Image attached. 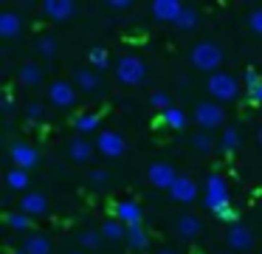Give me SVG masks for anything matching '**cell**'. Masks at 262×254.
<instances>
[{
	"instance_id": "obj_1",
	"label": "cell",
	"mask_w": 262,
	"mask_h": 254,
	"mask_svg": "<svg viewBox=\"0 0 262 254\" xmlns=\"http://www.w3.org/2000/svg\"><path fill=\"white\" fill-rule=\"evenodd\" d=\"M203 203L211 209L214 214H223L228 209V203H231V195H228V184L223 175L211 172L209 178H206V189H203Z\"/></svg>"
},
{
	"instance_id": "obj_2",
	"label": "cell",
	"mask_w": 262,
	"mask_h": 254,
	"mask_svg": "<svg viewBox=\"0 0 262 254\" xmlns=\"http://www.w3.org/2000/svg\"><path fill=\"white\" fill-rule=\"evenodd\" d=\"M206 90L211 93V99L217 102V105H226V102H234L239 96V82L231 76V73H211L209 82H206Z\"/></svg>"
},
{
	"instance_id": "obj_3",
	"label": "cell",
	"mask_w": 262,
	"mask_h": 254,
	"mask_svg": "<svg viewBox=\"0 0 262 254\" xmlns=\"http://www.w3.org/2000/svg\"><path fill=\"white\" fill-rule=\"evenodd\" d=\"M223 62V51L220 45L214 43H198L192 48V65L198 71H209V73H217V65Z\"/></svg>"
},
{
	"instance_id": "obj_4",
	"label": "cell",
	"mask_w": 262,
	"mask_h": 254,
	"mask_svg": "<svg viewBox=\"0 0 262 254\" xmlns=\"http://www.w3.org/2000/svg\"><path fill=\"white\" fill-rule=\"evenodd\" d=\"M116 76L124 85H141L147 76V65H144L141 56H121L119 65H116Z\"/></svg>"
},
{
	"instance_id": "obj_5",
	"label": "cell",
	"mask_w": 262,
	"mask_h": 254,
	"mask_svg": "<svg viewBox=\"0 0 262 254\" xmlns=\"http://www.w3.org/2000/svg\"><path fill=\"white\" fill-rule=\"evenodd\" d=\"M194 122H198L203 130L223 127V122H226V110H223V105H217V102H200V105L194 107Z\"/></svg>"
},
{
	"instance_id": "obj_6",
	"label": "cell",
	"mask_w": 262,
	"mask_h": 254,
	"mask_svg": "<svg viewBox=\"0 0 262 254\" xmlns=\"http://www.w3.org/2000/svg\"><path fill=\"white\" fill-rule=\"evenodd\" d=\"M96 150L107 158H121L127 150V141L121 139V133H113V130H102L96 135Z\"/></svg>"
},
{
	"instance_id": "obj_7",
	"label": "cell",
	"mask_w": 262,
	"mask_h": 254,
	"mask_svg": "<svg viewBox=\"0 0 262 254\" xmlns=\"http://www.w3.org/2000/svg\"><path fill=\"white\" fill-rule=\"evenodd\" d=\"M147 178H149V184L158 186V189H172V184H175V181L181 178V175L175 172V167H172V164H166V161H155V164H149Z\"/></svg>"
},
{
	"instance_id": "obj_8",
	"label": "cell",
	"mask_w": 262,
	"mask_h": 254,
	"mask_svg": "<svg viewBox=\"0 0 262 254\" xmlns=\"http://www.w3.org/2000/svg\"><path fill=\"white\" fill-rule=\"evenodd\" d=\"M226 243L234 248V251H248L251 246H254V235H251L248 226L243 223H231L226 231Z\"/></svg>"
},
{
	"instance_id": "obj_9",
	"label": "cell",
	"mask_w": 262,
	"mask_h": 254,
	"mask_svg": "<svg viewBox=\"0 0 262 254\" xmlns=\"http://www.w3.org/2000/svg\"><path fill=\"white\" fill-rule=\"evenodd\" d=\"M9 155H12L14 167H17V169H26V172H29L31 167H37V161H40V155H37V150H34V147H31V144H23V141L12 144Z\"/></svg>"
},
{
	"instance_id": "obj_10",
	"label": "cell",
	"mask_w": 262,
	"mask_h": 254,
	"mask_svg": "<svg viewBox=\"0 0 262 254\" xmlns=\"http://www.w3.org/2000/svg\"><path fill=\"white\" fill-rule=\"evenodd\" d=\"M48 99H51L57 107H71L76 102V88L71 82L57 79V82H51V88H48Z\"/></svg>"
},
{
	"instance_id": "obj_11",
	"label": "cell",
	"mask_w": 262,
	"mask_h": 254,
	"mask_svg": "<svg viewBox=\"0 0 262 254\" xmlns=\"http://www.w3.org/2000/svg\"><path fill=\"white\" fill-rule=\"evenodd\" d=\"M169 195H172V201H178V203H194V198H198V184H194L189 175H181V178L172 184Z\"/></svg>"
},
{
	"instance_id": "obj_12",
	"label": "cell",
	"mask_w": 262,
	"mask_h": 254,
	"mask_svg": "<svg viewBox=\"0 0 262 254\" xmlns=\"http://www.w3.org/2000/svg\"><path fill=\"white\" fill-rule=\"evenodd\" d=\"M74 9L76 6L71 3V0H46L42 3V14H48L54 23H65L74 17Z\"/></svg>"
},
{
	"instance_id": "obj_13",
	"label": "cell",
	"mask_w": 262,
	"mask_h": 254,
	"mask_svg": "<svg viewBox=\"0 0 262 254\" xmlns=\"http://www.w3.org/2000/svg\"><path fill=\"white\" fill-rule=\"evenodd\" d=\"M186 6H181L178 0H155L152 3V14L164 23H178V17L183 14Z\"/></svg>"
},
{
	"instance_id": "obj_14",
	"label": "cell",
	"mask_w": 262,
	"mask_h": 254,
	"mask_svg": "<svg viewBox=\"0 0 262 254\" xmlns=\"http://www.w3.org/2000/svg\"><path fill=\"white\" fill-rule=\"evenodd\" d=\"M20 212L34 218V214H46L48 212V198L42 192H26L23 201H20Z\"/></svg>"
},
{
	"instance_id": "obj_15",
	"label": "cell",
	"mask_w": 262,
	"mask_h": 254,
	"mask_svg": "<svg viewBox=\"0 0 262 254\" xmlns=\"http://www.w3.org/2000/svg\"><path fill=\"white\" fill-rule=\"evenodd\" d=\"M141 206H138L136 201H119L116 203V220L124 226H138L141 223Z\"/></svg>"
},
{
	"instance_id": "obj_16",
	"label": "cell",
	"mask_w": 262,
	"mask_h": 254,
	"mask_svg": "<svg viewBox=\"0 0 262 254\" xmlns=\"http://www.w3.org/2000/svg\"><path fill=\"white\" fill-rule=\"evenodd\" d=\"M20 31H23V17L17 11H0V37L12 40Z\"/></svg>"
},
{
	"instance_id": "obj_17",
	"label": "cell",
	"mask_w": 262,
	"mask_h": 254,
	"mask_svg": "<svg viewBox=\"0 0 262 254\" xmlns=\"http://www.w3.org/2000/svg\"><path fill=\"white\" fill-rule=\"evenodd\" d=\"M200 229H203V223H200L194 214H181V218L175 220V231L183 240H194V237L200 235Z\"/></svg>"
},
{
	"instance_id": "obj_18",
	"label": "cell",
	"mask_w": 262,
	"mask_h": 254,
	"mask_svg": "<svg viewBox=\"0 0 262 254\" xmlns=\"http://www.w3.org/2000/svg\"><path fill=\"white\" fill-rule=\"evenodd\" d=\"M68 155H71V161L85 164V161H91V158H93V144L88 139H74L68 144Z\"/></svg>"
},
{
	"instance_id": "obj_19",
	"label": "cell",
	"mask_w": 262,
	"mask_h": 254,
	"mask_svg": "<svg viewBox=\"0 0 262 254\" xmlns=\"http://www.w3.org/2000/svg\"><path fill=\"white\" fill-rule=\"evenodd\" d=\"M23 248L29 254H51V240L46 235H29L23 243Z\"/></svg>"
},
{
	"instance_id": "obj_20",
	"label": "cell",
	"mask_w": 262,
	"mask_h": 254,
	"mask_svg": "<svg viewBox=\"0 0 262 254\" xmlns=\"http://www.w3.org/2000/svg\"><path fill=\"white\" fill-rule=\"evenodd\" d=\"M40 79H42L40 65H34V62H26V65L20 68V82H23V88H34V85H40Z\"/></svg>"
},
{
	"instance_id": "obj_21",
	"label": "cell",
	"mask_w": 262,
	"mask_h": 254,
	"mask_svg": "<svg viewBox=\"0 0 262 254\" xmlns=\"http://www.w3.org/2000/svg\"><path fill=\"white\" fill-rule=\"evenodd\" d=\"M29 172L26 169H17V167H12L9 169V175H6V184H9V189H17V192H26L29 189Z\"/></svg>"
},
{
	"instance_id": "obj_22",
	"label": "cell",
	"mask_w": 262,
	"mask_h": 254,
	"mask_svg": "<svg viewBox=\"0 0 262 254\" xmlns=\"http://www.w3.org/2000/svg\"><path fill=\"white\" fill-rule=\"evenodd\" d=\"M74 127H76V133H96L99 130V116L96 113H79V116L74 119Z\"/></svg>"
},
{
	"instance_id": "obj_23",
	"label": "cell",
	"mask_w": 262,
	"mask_h": 254,
	"mask_svg": "<svg viewBox=\"0 0 262 254\" xmlns=\"http://www.w3.org/2000/svg\"><path fill=\"white\" fill-rule=\"evenodd\" d=\"M102 237L104 240H127V226L119 220H107V223H102Z\"/></svg>"
},
{
	"instance_id": "obj_24",
	"label": "cell",
	"mask_w": 262,
	"mask_h": 254,
	"mask_svg": "<svg viewBox=\"0 0 262 254\" xmlns=\"http://www.w3.org/2000/svg\"><path fill=\"white\" fill-rule=\"evenodd\" d=\"M127 243H130V248H147V231H144V226H127Z\"/></svg>"
},
{
	"instance_id": "obj_25",
	"label": "cell",
	"mask_w": 262,
	"mask_h": 254,
	"mask_svg": "<svg viewBox=\"0 0 262 254\" xmlns=\"http://www.w3.org/2000/svg\"><path fill=\"white\" fill-rule=\"evenodd\" d=\"M74 79H76V85H79L82 90H96L99 88V76L93 71H88V68H79Z\"/></svg>"
},
{
	"instance_id": "obj_26",
	"label": "cell",
	"mask_w": 262,
	"mask_h": 254,
	"mask_svg": "<svg viewBox=\"0 0 262 254\" xmlns=\"http://www.w3.org/2000/svg\"><path fill=\"white\" fill-rule=\"evenodd\" d=\"M220 147H223V152H234L239 147V133L234 127H226L223 130V135H220Z\"/></svg>"
},
{
	"instance_id": "obj_27",
	"label": "cell",
	"mask_w": 262,
	"mask_h": 254,
	"mask_svg": "<svg viewBox=\"0 0 262 254\" xmlns=\"http://www.w3.org/2000/svg\"><path fill=\"white\" fill-rule=\"evenodd\" d=\"M198 20H200V14H198L194 9H189V6H186V9H183V14L178 17V23H175V26L181 28V31H192V28L198 26Z\"/></svg>"
},
{
	"instance_id": "obj_28",
	"label": "cell",
	"mask_w": 262,
	"mask_h": 254,
	"mask_svg": "<svg viewBox=\"0 0 262 254\" xmlns=\"http://www.w3.org/2000/svg\"><path fill=\"white\" fill-rule=\"evenodd\" d=\"M164 116V122L169 124L172 130H183L186 127V116H183V110H178V107H169L166 113H161Z\"/></svg>"
},
{
	"instance_id": "obj_29",
	"label": "cell",
	"mask_w": 262,
	"mask_h": 254,
	"mask_svg": "<svg viewBox=\"0 0 262 254\" xmlns=\"http://www.w3.org/2000/svg\"><path fill=\"white\" fill-rule=\"evenodd\" d=\"M6 223L12 226L14 231H26L31 226V218H29V214H23V212H12V214H6Z\"/></svg>"
},
{
	"instance_id": "obj_30",
	"label": "cell",
	"mask_w": 262,
	"mask_h": 254,
	"mask_svg": "<svg viewBox=\"0 0 262 254\" xmlns=\"http://www.w3.org/2000/svg\"><path fill=\"white\" fill-rule=\"evenodd\" d=\"M88 60H91V65H93V68H107L110 56H107V51H104V48H91Z\"/></svg>"
},
{
	"instance_id": "obj_31",
	"label": "cell",
	"mask_w": 262,
	"mask_h": 254,
	"mask_svg": "<svg viewBox=\"0 0 262 254\" xmlns=\"http://www.w3.org/2000/svg\"><path fill=\"white\" fill-rule=\"evenodd\" d=\"M192 144H194V150H203V152H211L214 150V139H211L209 133H198L192 139Z\"/></svg>"
},
{
	"instance_id": "obj_32",
	"label": "cell",
	"mask_w": 262,
	"mask_h": 254,
	"mask_svg": "<svg viewBox=\"0 0 262 254\" xmlns=\"http://www.w3.org/2000/svg\"><path fill=\"white\" fill-rule=\"evenodd\" d=\"M149 102H152V107H155V110H161V113H166L172 107L169 105V96H166L164 90H155V93L149 96Z\"/></svg>"
},
{
	"instance_id": "obj_33",
	"label": "cell",
	"mask_w": 262,
	"mask_h": 254,
	"mask_svg": "<svg viewBox=\"0 0 262 254\" xmlns=\"http://www.w3.org/2000/svg\"><path fill=\"white\" fill-rule=\"evenodd\" d=\"M37 51H40L42 56H54V54H57V40H54V37H40Z\"/></svg>"
},
{
	"instance_id": "obj_34",
	"label": "cell",
	"mask_w": 262,
	"mask_h": 254,
	"mask_svg": "<svg viewBox=\"0 0 262 254\" xmlns=\"http://www.w3.org/2000/svg\"><path fill=\"white\" fill-rule=\"evenodd\" d=\"M82 246H91V248H99L102 246V231H85V235L79 237Z\"/></svg>"
},
{
	"instance_id": "obj_35",
	"label": "cell",
	"mask_w": 262,
	"mask_h": 254,
	"mask_svg": "<svg viewBox=\"0 0 262 254\" xmlns=\"http://www.w3.org/2000/svg\"><path fill=\"white\" fill-rule=\"evenodd\" d=\"M248 26H251V31L262 34V9H254L248 14Z\"/></svg>"
},
{
	"instance_id": "obj_36",
	"label": "cell",
	"mask_w": 262,
	"mask_h": 254,
	"mask_svg": "<svg viewBox=\"0 0 262 254\" xmlns=\"http://www.w3.org/2000/svg\"><path fill=\"white\" fill-rule=\"evenodd\" d=\"M259 82H262V76L254 71V68H248V71H245V88H248V90H254Z\"/></svg>"
},
{
	"instance_id": "obj_37",
	"label": "cell",
	"mask_w": 262,
	"mask_h": 254,
	"mask_svg": "<svg viewBox=\"0 0 262 254\" xmlns=\"http://www.w3.org/2000/svg\"><path fill=\"white\" fill-rule=\"evenodd\" d=\"M91 184L104 186L107 184V172H104V169H91Z\"/></svg>"
},
{
	"instance_id": "obj_38",
	"label": "cell",
	"mask_w": 262,
	"mask_h": 254,
	"mask_svg": "<svg viewBox=\"0 0 262 254\" xmlns=\"http://www.w3.org/2000/svg\"><path fill=\"white\" fill-rule=\"evenodd\" d=\"M130 0H110V3H107V9L110 11H127V9H130Z\"/></svg>"
},
{
	"instance_id": "obj_39",
	"label": "cell",
	"mask_w": 262,
	"mask_h": 254,
	"mask_svg": "<svg viewBox=\"0 0 262 254\" xmlns=\"http://www.w3.org/2000/svg\"><path fill=\"white\" fill-rule=\"evenodd\" d=\"M248 96H251V102H256V105H262V82L256 85L254 90H248Z\"/></svg>"
},
{
	"instance_id": "obj_40",
	"label": "cell",
	"mask_w": 262,
	"mask_h": 254,
	"mask_svg": "<svg viewBox=\"0 0 262 254\" xmlns=\"http://www.w3.org/2000/svg\"><path fill=\"white\" fill-rule=\"evenodd\" d=\"M40 116H42V105H29V119H34V122H37Z\"/></svg>"
},
{
	"instance_id": "obj_41",
	"label": "cell",
	"mask_w": 262,
	"mask_h": 254,
	"mask_svg": "<svg viewBox=\"0 0 262 254\" xmlns=\"http://www.w3.org/2000/svg\"><path fill=\"white\" fill-rule=\"evenodd\" d=\"M3 113H12V99H9V96L3 99Z\"/></svg>"
},
{
	"instance_id": "obj_42",
	"label": "cell",
	"mask_w": 262,
	"mask_h": 254,
	"mask_svg": "<svg viewBox=\"0 0 262 254\" xmlns=\"http://www.w3.org/2000/svg\"><path fill=\"white\" fill-rule=\"evenodd\" d=\"M158 254H178V251H175V248H161Z\"/></svg>"
},
{
	"instance_id": "obj_43",
	"label": "cell",
	"mask_w": 262,
	"mask_h": 254,
	"mask_svg": "<svg viewBox=\"0 0 262 254\" xmlns=\"http://www.w3.org/2000/svg\"><path fill=\"white\" fill-rule=\"evenodd\" d=\"M12 254H29V251H26V248H14Z\"/></svg>"
},
{
	"instance_id": "obj_44",
	"label": "cell",
	"mask_w": 262,
	"mask_h": 254,
	"mask_svg": "<svg viewBox=\"0 0 262 254\" xmlns=\"http://www.w3.org/2000/svg\"><path fill=\"white\" fill-rule=\"evenodd\" d=\"M256 139H259V144H262V127H259V133H256Z\"/></svg>"
},
{
	"instance_id": "obj_45",
	"label": "cell",
	"mask_w": 262,
	"mask_h": 254,
	"mask_svg": "<svg viewBox=\"0 0 262 254\" xmlns=\"http://www.w3.org/2000/svg\"><path fill=\"white\" fill-rule=\"evenodd\" d=\"M76 254H82V251H76Z\"/></svg>"
}]
</instances>
